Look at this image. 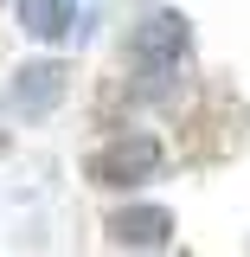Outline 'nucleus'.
<instances>
[{
	"mask_svg": "<svg viewBox=\"0 0 250 257\" xmlns=\"http://www.w3.org/2000/svg\"><path fill=\"white\" fill-rule=\"evenodd\" d=\"M160 174V142L154 135H116L109 148H96L90 161V180L96 187H141Z\"/></svg>",
	"mask_w": 250,
	"mask_h": 257,
	"instance_id": "obj_1",
	"label": "nucleus"
},
{
	"mask_svg": "<svg viewBox=\"0 0 250 257\" xmlns=\"http://www.w3.org/2000/svg\"><path fill=\"white\" fill-rule=\"evenodd\" d=\"M186 20H180V13H148V20H141V26H135V58L141 64H160V58H180V52H186Z\"/></svg>",
	"mask_w": 250,
	"mask_h": 257,
	"instance_id": "obj_3",
	"label": "nucleus"
},
{
	"mask_svg": "<svg viewBox=\"0 0 250 257\" xmlns=\"http://www.w3.org/2000/svg\"><path fill=\"white\" fill-rule=\"evenodd\" d=\"M20 26L32 39H45V45H58L64 32L77 26V13H71V0H20Z\"/></svg>",
	"mask_w": 250,
	"mask_h": 257,
	"instance_id": "obj_5",
	"label": "nucleus"
},
{
	"mask_svg": "<svg viewBox=\"0 0 250 257\" xmlns=\"http://www.w3.org/2000/svg\"><path fill=\"white\" fill-rule=\"evenodd\" d=\"M109 238L116 244H167L173 238V212L167 206H122V212H109Z\"/></svg>",
	"mask_w": 250,
	"mask_h": 257,
	"instance_id": "obj_2",
	"label": "nucleus"
},
{
	"mask_svg": "<svg viewBox=\"0 0 250 257\" xmlns=\"http://www.w3.org/2000/svg\"><path fill=\"white\" fill-rule=\"evenodd\" d=\"M58 96H64V64H26V71L13 77V103H20L26 116L52 109Z\"/></svg>",
	"mask_w": 250,
	"mask_h": 257,
	"instance_id": "obj_4",
	"label": "nucleus"
}]
</instances>
